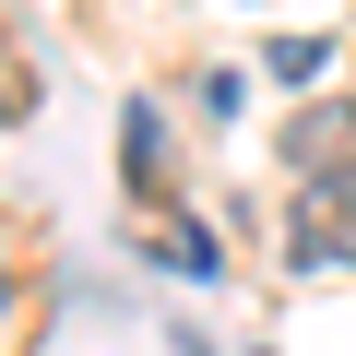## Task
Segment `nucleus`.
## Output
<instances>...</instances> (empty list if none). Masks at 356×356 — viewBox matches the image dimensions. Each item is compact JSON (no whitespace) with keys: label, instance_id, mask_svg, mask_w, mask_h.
<instances>
[{"label":"nucleus","instance_id":"obj_1","mask_svg":"<svg viewBox=\"0 0 356 356\" xmlns=\"http://www.w3.org/2000/svg\"><path fill=\"white\" fill-rule=\"evenodd\" d=\"M285 250H297L309 273L356 261V178H297V226H285Z\"/></svg>","mask_w":356,"mask_h":356},{"label":"nucleus","instance_id":"obj_2","mask_svg":"<svg viewBox=\"0 0 356 356\" xmlns=\"http://www.w3.org/2000/svg\"><path fill=\"white\" fill-rule=\"evenodd\" d=\"M285 166L297 178H356V95H321L285 119Z\"/></svg>","mask_w":356,"mask_h":356},{"label":"nucleus","instance_id":"obj_3","mask_svg":"<svg viewBox=\"0 0 356 356\" xmlns=\"http://www.w3.org/2000/svg\"><path fill=\"white\" fill-rule=\"evenodd\" d=\"M143 250H154L166 273H191V285L214 273V238H202V226H166V214H154V226H143Z\"/></svg>","mask_w":356,"mask_h":356},{"label":"nucleus","instance_id":"obj_4","mask_svg":"<svg viewBox=\"0 0 356 356\" xmlns=\"http://www.w3.org/2000/svg\"><path fill=\"white\" fill-rule=\"evenodd\" d=\"M36 107V83H24V60H0V119H24Z\"/></svg>","mask_w":356,"mask_h":356}]
</instances>
